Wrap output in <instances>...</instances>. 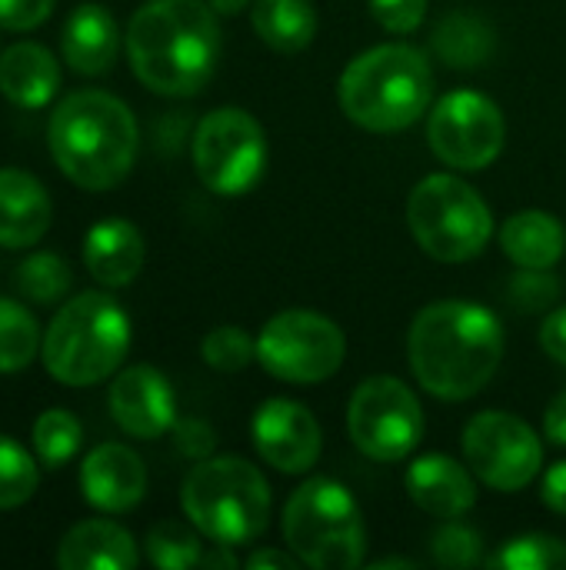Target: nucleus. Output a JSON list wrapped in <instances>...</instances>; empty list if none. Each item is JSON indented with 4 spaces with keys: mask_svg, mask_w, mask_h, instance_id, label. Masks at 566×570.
<instances>
[{
    "mask_svg": "<svg viewBox=\"0 0 566 570\" xmlns=\"http://www.w3.org/2000/svg\"><path fill=\"white\" fill-rule=\"evenodd\" d=\"M407 354L424 391L467 401L494 381L504 361V327L474 301H437L414 317Z\"/></svg>",
    "mask_w": 566,
    "mask_h": 570,
    "instance_id": "f257e3e1",
    "label": "nucleus"
},
{
    "mask_svg": "<svg viewBox=\"0 0 566 570\" xmlns=\"http://www.w3.org/2000/svg\"><path fill=\"white\" fill-rule=\"evenodd\" d=\"M127 57L153 94H197L220 57L217 10L207 0H147L127 23Z\"/></svg>",
    "mask_w": 566,
    "mask_h": 570,
    "instance_id": "f03ea898",
    "label": "nucleus"
},
{
    "mask_svg": "<svg viewBox=\"0 0 566 570\" xmlns=\"http://www.w3.org/2000/svg\"><path fill=\"white\" fill-rule=\"evenodd\" d=\"M47 144L67 180L83 190H110L133 170L140 130L130 107L113 94L77 90L53 107Z\"/></svg>",
    "mask_w": 566,
    "mask_h": 570,
    "instance_id": "7ed1b4c3",
    "label": "nucleus"
},
{
    "mask_svg": "<svg viewBox=\"0 0 566 570\" xmlns=\"http://www.w3.org/2000/svg\"><path fill=\"white\" fill-rule=\"evenodd\" d=\"M344 114L374 134H397L420 120L434 97L427 57L407 43H384L360 53L337 83Z\"/></svg>",
    "mask_w": 566,
    "mask_h": 570,
    "instance_id": "20e7f679",
    "label": "nucleus"
},
{
    "mask_svg": "<svg viewBox=\"0 0 566 570\" xmlns=\"http://www.w3.org/2000/svg\"><path fill=\"white\" fill-rule=\"evenodd\" d=\"M130 351V317L103 291L70 297L43 334V367L63 387L107 381Z\"/></svg>",
    "mask_w": 566,
    "mask_h": 570,
    "instance_id": "39448f33",
    "label": "nucleus"
},
{
    "mask_svg": "<svg viewBox=\"0 0 566 570\" xmlns=\"http://www.w3.org/2000/svg\"><path fill=\"white\" fill-rule=\"evenodd\" d=\"M180 504L187 521L214 544L240 548L270 524V488L244 458H203L187 474Z\"/></svg>",
    "mask_w": 566,
    "mask_h": 570,
    "instance_id": "423d86ee",
    "label": "nucleus"
},
{
    "mask_svg": "<svg viewBox=\"0 0 566 570\" xmlns=\"http://www.w3.org/2000/svg\"><path fill=\"white\" fill-rule=\"evenodd\" d=\"M287 548L314 570H354L367 558V528L354 494L330 481L310 478L284 511Z\"/></svg>",
    "mask_w": 566,
    "mask_h": 570,
    "instance_id": "0eeeda50",
    "label": "nucleus"
},
{
    "mask_svg": "<svg viewBox=\"0 0 566 570\" xmlns=\"http://www.w3.org/2000/svg\"><path fill=\"white\" fill-rule=\"evenodd\" d=\"M407 224L420 250L444 264L474 261L494 234L490 207L454 174H430L414 187L407 200Z\"/></svg>",
    "mask_w": 566,
    "mask_h": 570,
    "instance_id": "6e6552de",
    "label": "nucleus"
},
{
    "mask_svg": "<svg viewBox=\"0 0 566 570\" xmlns=\"http://www.w3.org/2000/svg\"><path fill=\"white\" fill-rule=\"evenodd\" d=\"M344 357V331L314 311H284L270 317L257 337L260 367L287 384H320L340 371Z\"/></svg>",
    "mask_w": 566,
    "mask_h": 570,
    "instance_id": "1a4fd4ad",
    "label": "nucleus"
},
{
    "mask_svg": "<svg viewBox=\"0 0 566 570\" xmlns=\"http://www.w3.org/2000/svg\"><path fill=\"white\" fill-rule=\"evenodd\" d=\"M193 167L220 197L247 194L267 167L264 127L240 107L210 110L193 130Z\"/></svg>",
    "mask_w": 566,
    "mask_h": 570,
    "instance_id": "9d476101",
    "label": "nucleus"
},
{
    "mask_svg": "<svg viewBox=\"0 0 566 570\" xmlns=\"http://www.w3.org/2000/svg\"><path fill=\"white\" fill-rule=\"evenodd\" d=\"M347 431L370 461L397 464L410 458L424 438V407L404 381L377 374L354 391L347 404Z\"/></svg>",
    "mask_w": 566,
    "mask_h": 570,
    "instance_id": "9b49d317",
    "label": "nucleus"
},
{
    "mask_svg": "<svg viewBox=\"0 0 566 570\" xmlns=\"http://www.w3.org/2000/svg\"><path fill=\"white\" fill-rule=\"evenodd\" d=\"M427 140L447 167L484 170L500 157L507 124L490 97L477 90H454L430 110Z\"/></svg>",
    "mask_w": 566,
    "mask_h": 570,
    "instance_id": "f8f14e48",
    "label": "nucleus"
},
{
    "mask_svg": "<svg viewBox=\"0 0 566 570\" xmlns=\"http://www.w3.org/2000/svg\"><path fill=\"white\" fill-rule=\"evenodd\" d=\"M464 458L487 488L514 494L537 481L544 448L527 421L507 411H484L464 431Z\"/></svg>",
    "mask_w": 566,
    "mask_h": 570,
    "instance_id": "ddd939ff",
    "label": "nucleus"
},
{
    "mask_svg": "<svg viewBox=\"0 0 566 570\" xmlns=\"http://www.w3.org/2000/svg\"><path fill=\"white\" fill-rule=\"evenodd\" d=\"M254 444L270 468L284 474H304L317 464L324 434L317 417L304 404L274 397L264 401L254 414Z\"/></svg>",
    "mask_w": 566,
    "mask_h": 570,
    "instance_id": "4468645a",
    "label": "nucleus"
},
{
    "mask_svg": "<svg viewBox=\"0 0 566 570\" xmlns=\"http://www.w3.org/2000/svg\"><path fill=\"white\" fill-rule=\"evenodd\" d=\"M110 417L137 441H157L177 424V397L170 381L147 364L120 371L110 384Z\"/></svg>",
    "mask_w": 566,
    "mask_h": 570,
    "instance_id": "2eb2a0df",
    "label": "nucleus"
},
{
    "mask_svg": "<svg viewBox=\"0 0 566 570\" xmlns=\"http://www.w3.org/2000/svg\"><path fill=\"white\" fill-rule=\"evenodd\" d=\"M80 491L90 508L103 514H123L147 494V468L123 444H100L80 468Z\"/></svg>",
    "mask_w": 566,
    "mask_h": 570,
    "instance_id": "dca6fc26",
    "label": "nucleus"
},
{
    "mask_svg": "<svg viewBox=\"0 0 566 570\" xmlns=\"http://www.w3.org/2000/svg\"><path fill=\"white\" fill-rule=\"evenodd\" d=\"M407 494L420 511L440 521H460L477 504L474 478L447 454H424L407 468Z\"/></svg>",
    "mask_w": 566,
    "mask_h": 570,
    "instance_id": "f3484780",
    "label": "nucleus"
},
{
    "mask_svg": "<svg viewBox=\"0 0 566 570\" xmlns=\"http://www.w3.org/2000/svg\"><path fill=\"white\" fill-rule=\"evenodd\" d=\"M50 194L47 187L17 167H0V247H33L50 230Z\"/></svg>",
    "mask_w": 566,
    "mask_h": 570,
    "instance_id": "a211bd4d",
    "label": "nucleus"
},
{
    "mask_svg": "<svg viewBox=\"0 0 566 570\" xmlns=\"http://www.w3.org/2000/svg\"><path fill=\"white\" fill-rule=\"evenodd\" d=\"M117 50H120V30L107 7L80 3L67 17L63 33H60V53H63V63H70V70L83 77L107 73L117 60Z\"/></svg>",
    "mask_w": 566,
    "mask_h": 570,
    "instance_id": "6ab92c4d",
    "label": "nucleus"
},
{
    "mask_svg": "<svg viewBox=\"0 0 566 570\" xmlns=\"http://www.w3.org/2000/svg\"><path fill=\"white\" fill-rule=\"evenodd\" d=\"M83 264L103 287H127L143 267V237L123 217L93 224L83 237Z\"/></svg>",
    "mask_w": 566,
    "mask_h": 570,
    "instance_id": "aec40b11",
    "label": "nucleus"
},
{
    "mask_svg": "<svg viewBox=\"0 0 566 570\" xmlns=\"http://www.w3.org/2000/svg\"><path fill=\"white\" fill-rule=\"evenodd\" d=\"M60 90V63L57 57L33 43V40H17L7 50H0V94L23 107L37 110L50 104Z\"/></svg>",
    "mask_w": 566,
    "mask_h": 570,
    "instance_id": "412c9836",
    "label": "nucleus"
},
{
    "mask_svg": "<svg viewBox=\"0 0 566 570\" xmlns=\"http://www.w3.org/2000/svg\"><path fill=\"white\" fill-rule=\"evenodd\" d=\"M140 561L133 538L113 521H80L57 548L63 570H133Z\"/></svg>",
    "mask_w": 566,
    "mask_h": 570,
    "instance_id": "4be33fe9",
    "label": "nucleus"
},
{
    "mask_svg": "<svg viewBox=\"0 0 566 570\" xmlns=\"http://www.w3.org/2000/svg\"><path fill=\"white\" fill-rule=\"evenodd\" d=\"M500 247L517 267L550 271L564 257V224L544 210H520L500 227Z\"/></svg>",
    "mask_w": 566,
    "mask_h": 570,
    "instance_id": "5701e85b",
    "label": "nucleus"
},
{
    "mask_svg": "<svg viewBox=\"0 0 566 570\" xmlns=\"http://www.w3.org/2000/svg\"><path fill=\"white\" fill-rule=\"evenodd\" d=\"M250 20L257 37L280 53H297L317 37V10L310 0H254Z\"/></svg>",
    "mask_w": 566,
    "mask_h": 570,
    "instance_id": "b1692460",
    "label": "nucleus"
},
{
    "mask_svg": "<svg viewBox=\"0 0 566 570\" xmlns=\"http://www.w3.org/2000/svg\"><path fill=\"white\" fill-rule=\"evenodd\" d=\"M494 27L467 10H454L447 13L437 30H434V50L447 67H460V70H474L484 67L494 53Z\"/></svg>",
    "mask_w": 566,
    "mask_h": 570,
    "instance_id": "393cba45",
    "label": "nucleus"
},
{
    "mask_svg": "<svg viewBox=\"0 0 566 570\" xmlns=\"http://www.w3.org/2000/svg\"><path fill=\"white\" fill-rule=\"evenodd\" d=\"M40 347L37 317L23 304L0 297V374L23 371L40 354Z\"/></svg>",
    "mask_w": 566,
    "mask_h": 570,
    "instance_id": "a878e982",
    "label": "nucleus"
},
{
    "mask_svg": "<svg viewBox=\"0 0 566 570\" xmlns=\"http://www.w3.org/2000/svg\"><path fill=\"white\" fill-rule=\"evenodd\" d=\"M33 454H37V461L43 464V468H50V471H57V468H63L77 451H80V444H83V428H80V421L70 414V411H63V407H50V411H43L37 421H33Z\"/></svg>",
    "mask_w": 566,
    "mask_h": 570,
    "instance_id": "bb28decb",
    "label": "nucleus"
},
{
    "mask_svg": "<svg viewBox=\"0 0 566 570\" xmlns=\"http://www.w3.org/2000/svg\"><path fill=\"white\" fill-rule=\"evenodd\" d=\"M70 267L63 264V257L37 250L30 257L20 261L17 274H13V287L33 301V304H60L70 291Z\"/></svg>",
    "mask_w": 566,
    "mask_h": 570,
    "instance_id": "cd10ccee",
    "label": "nucleus"
},
{
    "mask_svg": "<svg viewBox=\"0 0 566 570\" xmlns=\"http://www.w3.org/2000/svg\"><path fill=\"white\" fill-rule=\"evenodd\" d=\"M147 558L150 564L160 570H187L200 568L203 561V548L200 538L180 524V521H160L147 531Z\"/></svg>",
    "mask_w": 566,
    "mask_h": 570,
    "instance_id": "c85d7f7f",
    "label": "nucleus"
},
{
    "mask_svg": "<svg viewBox=\"0 0 566 570\" xmlns=\"http://www.w3.org/2000/svg\"><path fill=\"white\" fill-rule=\"evenodd\" d=\"M40 481L37 454L23 451L13 438L0 434V511L27 504Z\"/></svg>",
    "mask_w": 566,
    "mask_h": 570,
    "instance_id": "c756f323",
    "label": "nucleus"
},
{
    "mask_svg": "<svg viewBox=\"0 0 566 570\" xmlns=\"http://www.w3.org/2000/svg\"><path fill=\"white\" fill-rule=\"evenodd\" d=\"M487 564L504 570H566V544L547 534H524L507 541Z\"/></svg>",
    "mask_w": 566,
    "mask_h": 570,
    "instance_id": "7c9ffc66",
    "label": "nucleus"
},
{
    "mask_svg": "<svg viewBox=\"0 0 566 570\" xmlns=\"http://www.w3.org/2000/svg\"><path fill=\"white\" fill-rule=\"evenodd\" d=\"M200 354H203L207 367L224 371V374H237L257 357V341H250L247 331H240L234 324H224V327H214L203 337Z\"/></svg>",
    "mask_w": 566,
    "mask_h": 570,
    "instance_id": "2f4dec72",
    "label": "nucleus"
},
{
    "mask_svg": "<svg viewBox=\"0 0 566 570\" xmlns=\"http://www.w3.org/2000/svg\"><path fill=\"white\" fill-rule=\"evenodd\" d=\"M430 558L440 568H477L487 561L480 534L460 521H444V528L430 538Z\"/></svg>",
    "mask_w": 566,
    "mask_h": 570,
    "instance_id": "473e14b6",
    "label": "nucleus"
},
{
    "mask_svg": "<svg viewBox=\"0 0 566 570\" xmlns=\"http://www.w3.org/2000/svg\"><path fill=\"white\" fill-rule=\"evenodd\" d=\"M557 297H560V284H557V277L550 271H530V267H524L510 281V301L524 314L547 311L550 304H557Z\"/></svg>",
    "mask_w": 566,
    "mask_h": 570,
    "instance_id": "72a5a7b5",
    "label": "nucleus"
},
{
    "mask_svg": "<svg viewBox=\"0 0 566 570\" xmlns=\"http://www.w3.org/2000/svg\"><path fill=\"white\" fill-rule=\"evenodd\" d=\"M370 13L390 33H414L427 17V0H370Z\"/></svg>",
    "mask_w": 566,
    "mask_h": 570,
    "instance_id": "f704fd0d",
    "label": "nucleus"
},
{
    "mask_svg": "<svg viewBox=\"0 0 566 570\" xmlns=\"http://www.w3.org/2000/svg\"><path fill=\"white\" fill-rule=\"evenodd\" d=\"M57 0H0V27L13 33H27L40 27Z\"/></svg>",
    "mask_w": 566,
    "mask_h": 570,
    "instance_id": "c9c22d12",
    "label": "nucleus"
},
{
    "mask_svg": "<svg viewBox=\"0 0 566 570\" xmlns=\"http://www.w3.org/2000/svg\"><path fill=\"white\" fill-rule=\"evenodd\" d=\"M173 441H177V448L187 454V458H193V461H203V458H210V451H214V431L203 424V421H177L173 424Z\"/></svg>",
    "mask_w": 566,
    "mask_h": 570,
    "instance_id": "e433bc0d",
    "label": "nucleus"
},
{
    "mask_svg": "<svg viewBox=\"0 0 566 570\" xmlns=\"http://www.w3.org/2000/svg\"><path fill=\"white\" fill-rule=\"evenodd\" d=\"M540 347L557 361V364H566V307H557L544 327H540Z\"/></svg>",
    "mask_w": 566,
    "mask_h": 570,
    "instance_id": "4c0bfd02",
    "label": "nucleus"
},
{
    "mask_svg": "<svg viewBox=\"0 0 566 570\" xmlns=\"http://www.w3.org/2000/svg\"><path fill=\"white\" fill-rule=\"evenodd\" d=\"M544 501H547L550 511H557V514L566 518V461L554 464L547 471V478H544Z\"/></svg>",
    "mask_w": 566,
    "mask_h": 570,
    "instance_id": "58836bf2",
    "label": "nucleus"
},
{
    "mask_svg": "<svg viewBox=\"0 0 566 570\" xmlns=\"http://www.w3.org/2000/svg\"><path fill=\"white\" fill-rule=\"evenodd\" d=\"M544 434L550 438V444H564L566 448V391H560L547 414H544Z\"/></svg>",
    "mask_w": 566,
    "mask_h": 570,
    "instance_id": "ea45409f",
    "label": "nucleus"
},
{
    "mask_svg": "<svg viewBox=\"0 0 566 570\" xmlns=\"http://www.w3.org/2000/svg\"><path fill=\"white\" fill-rule=\"evenodd\" d=\"M300 564V558L290 551V554H280V551H257V554H250L247 558V568H297Z\"/></svg>",
    "mask_w": 566,
    "mask_h": 570,
    "instance_id": "a19ab883",
    "label": "nucleus"
},
{
    "mask_svg": "<svg viewBox=\"0 0 566 570\" xmlns=\"http://www.w3.org/2000/svg\"><path fill=\"white\" fill-rule=\"evenodd\" d=\"M217 13H224V17H237L240 10H247L250 7V0H207Z\"/></svg>",
    "mask_w": 566,
    "mask_h": 570,
    "instance_id": "79ce46f5",
    "label": "nucleus"
},
{
    "mask_svg": "<svg viewBox=\"0 0 566 570\" xmlns=\"http://www.w3.org/2000/svg\"><path fill=\"white\" fill-rule=\"evenodd\" d=\"M374 568H417V561H407V558H387V561H377Z\"/></svg>",
    "mask_w": 566,
    "mask_h": 570,
    "instance_id": "37998d69",
    "label": "nucleus"
},
{
    "mask_svg": "<svg viewBox=\"0 0 566 570\" xmlns=\"http://www.w3.org/2000/svg\"><path fill=\"white\" fill-rule=\"evenodd\" d=\"M0 30H3V27H0Z\"/></svg>",
    "mask_w": 566,
    "mask_h": 570,
    "instance_id": "c03bdc74",
    "label": "nucleus"
}]
</instances>
